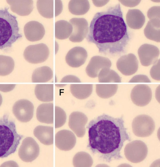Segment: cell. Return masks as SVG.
<instances>
[{
    "label": "cell",
    "mask_w": 160,
    "mask_h": 167,
    "mask_svg": "<svg viewBox=\"0 0 160 167\" xmlns=\"http://www.w3.org/2000/svg\"><path fill=\"white\" fill-rule=\"evenodd\" d=\"M138 52L141 64L146 67L154 64L158 60L160 53L157 47L148 44L141 45Z\"/></svg>",
    "instance_id": "cell-13"
},
{
    "label": "cell",
    "mask_w": 160,
    "mask_h": 167,
    "mask_svg": "<svg viewBox=\"0 0 160 167\" xmlns=\"http://www.w3.org/2000/svg\"><path fill=\"white\" fill-rule=\"evenodd\" d=\"M119 1L124 6L132 7L138 5L140 2L141 0H119Z\"/></svg>",
    "instance_id": "cell-39"
},
{
    "label": "cell",
    "mask_w": 160,
    "mask_h": 167,
    "mask_svg": "<svg viewBox=\"0 0 160 167\" xmlns=\"http://www.w3.org/2000/svg\"><path fill=\"white\" fill-rule=\"evenodd\" d=\"M38 0L37 2V9L40 15L43 17L51 18L54 14L55 16L62 12V6L60 0Z\"/></svg>",
    "instance_id": "cell-10"
},
{
    "label": "cell",
    "mask_w": 160,
    "mask_h": 167,
    "mask_svg": "<svg viewBox=\"0 0 160 167\" xmlns=\"http://www.w3.org/2000/svg\"><path fill=\"white\" fill-rule=\"evenodd\" d=\"M88 57L86 50L83 48L75 47L70 50L66 57V62L70 66L78 67L84 64Z\"/></svg>",
    "instance_id": "cell-18"
},
{
    "label": "cell",
    "mask_w": 160,
    "mask_h": 167,
    "mask_svg": "<svg viewBox=\"0 0 160 167\" xmlns=\"http://www.w3.org/2000/svg\"><path fill=\"white\" fill-rule=\"evenodd\" d=\"M112 65L111 61L107 58L95 56L92 57L86 68V72L90 77L94 78L98 77L102 68H110Z\"/></svg>",
    "instance_id": "cell-17"
},
{
    "label": "cell",
    "mask_w": 160,
    "mask_h": 167,
    "mask_svg": "<svg viewBox=\"0 0 160 167\" xmlns=\"http://www.w3.org/2000/svg\"><path fill=\"white\" fill-rule=\"evenodd\" d=\"M39 152V147L36 141L32 138L28 137L23 140L18 154L23 161L30 162L37 158Z\"/></svg>",
    "instance_id": "cell-8"
},
{
    "label": "cell",
    "mask_w": 160,
    "mask_h": 167,
    "mask_svg": "<svg viewBox=\"0 0 160 167\" xmlns=\"http://www.w3.org/2000/svg\"><path fill=\"white\" fill-rule=\"evenodd\" d=\"M34 107L32 103L26 99H21L16 101L12 107V112L19 121L26 123L32 118Z\"/></svg>",
    "instance_id": "cell-9"
},
{
    "label": "cell",
    "mask_w": 160,
    "mask_h": 167,
    "mask_svg": "<svg viewBox=\"0 0 160 167\" xmlns=\"http://www.w3.org/2000/svg\"><path fill=\"white\" fill-rule=\"evenodd\" d=\"M150 74L154 79L160 80V59H158L152 67L150 72Z\"/></svg>",
    "instance_id": "cell-35"
},
{
    "label": "cell",
    "mask_w": 160,
    "mask_h": 167,
    "mask_svg": "<svg viewBox=\"0 0 160 167\" xmlns=\"http://www.w3.org/2000/svg\"><path fill=\"white\" fill-rule=\"evenodd\" d=\"M37 120L40 122L47 124L53 123V104L43 103L38 107L36 112Z\"/></svg>",
    "instance_id": "cell-23"
},
{
    "label": "cell",
    "mask_w": 160,
    "mask_h": 167,
    "mask_svg": "<svg viewBox=\"0 0 160 167\" xmlns=\"http://www.w3.org/2000/svg\"><path fill=\"white\" fill-rule=\"evenodd\" d=\"M55 128L62 126L65 123L67 116L64 110L57 106H55Z\"/></svg>",
    "instance_id": "cell-34"
},
{
    "label": "cell",
    "mask_w": 160,
    "mask_h": 167,
    "mask_svg": "<svg viewBox=\"0 0 160 167\" xmlns=\"http://www.w3.org/2000/svg\"><path fill=\"white\" fill-rule=\"evenodd\" d=\"M147 16L149 19L154 18L160 19V6H153L151 7L148 11Z\"/></svg>",
    "instance_id": "cell-36"
},
{
    "label": "cell",
    "mask_w": 160,
    "mask_h": 167,
    "mask_svg": "<svg viewBox=\"0 0 160 167\" xmlns=\"http://www.w3.org/2000/svg\"><path fill=\"white\" fill-rule=\"evenodd\" d=\"M35 94L40 101L43 102L52 101L53 100V85L37 84L35 89Z\"/></svg>",
    "instance_id": "cell-25"
},
{
    "label": "cell",
    "mask_w": 160,
    "mask_h": 167,
    "mask_svg": "<svg viewBox=\"0 0 160 167\" xmlns=\"http://www.w3.org/2000/svg\"><path fill=\"white\" fill-rule=\"evenodd\" d=\"M2 101V97L0 93V106L1 105Z\"/></svg>",
    "instance_id": "cell-42"
},
{
    "label": "cell",
    "mask_w": 160,
    "mask_h": 167,
    "mask_svg": "<svg viewBox=\"0 0 160 167\" xmlns=\"http://www.w3.org/2000/svg\"><path fill=\"white\" fill-rule=\"evenodd\" d=\"M14 67V62L11 57L0 55V76H5L10 74Z\"/></svg>",
    "instance_id": "cell-33"
},
{
    "label": "cell",
    "mask_w": 160,
    "mask_h": 167,
    "mask_svg": "<svg viewBox=\"0 0 160 167\" xmlns=\"http://www.w3.org/2000/svg\"><path fill=\"white\" fill-rule=\"evenodd\" d=\"M93 85L91 84H72L70 86L71 92L76 98L80 100L87 98L91 94Z\"/></svg>",
    "instance_id": "cell-26"
},
{
    "label": "cell",
    "mask_w": 160,
    "mask_h": 167,
    "mask_svg": "<svg viewBox=\"0 0 160 167\" xmlns=\"http://www.w3.org/2000/svg\"><path fill=\"white\" fill-rule=\"evenodd\" d=\"M90 7L89 2L87 0H71L68 5L70 12L76 15L85 14L88 11Z\"/></svg>",
    "instance_id": "cell-29"
},
{
    "label": "cell",
    "mask_w": 160,
    "mask_h": 167,
    "mask_svg": "<svg viewBox=\"0 0 160 167\" xmlns=\"http://www.w3.org/2000/svg\"><path fill=\"white\" fill-rule=\"evenodd\" d=\"M50 51L45 44L40 43L30 45L25 49L23 56L28 62L37 64L45 61L48 58Z\"/></svg>",
    "instance_id": "cell-7"
},
{
    "label": "cell",
    "mask_w": 160,
    "mask_h": 167,
    "mask_svg": "<svg viewBox=\"0 0 160 167\" xmlns=\"http://www.w3.org/2000/svg\"><path fill=\"white\" fill-rule=\"evenodd\" d=\"M76 142V137L70 131L62 130L58 132L55 135V146L61 150H71L74 147Z\"/></svg>",
    "instance_id": "cell-16"
},
{
    "label": "cell",
    "mask_w": 160,
    "mask_h": 167,
    "mask_svg": "<svg viewBox=\"0 0 160 167\" xmlns=\"http://www.w3.org/2000/svg\"><path fill=\"white\" fill-rule=\"evenodd\" d=\"M116 66L118 70L122 74L130 76L137 71L138 63L136 56L130 53L119 58L117 62Z\"/></svg>",
    "instance_id": "cell-14"
},
{
    "label": "cell",
    "mask_w": 160,
    "mask_h": 167,
    "mask_svg": "<svg viewBox=\"0 0 160 167\" xmlns=\"http://www.w3.org/2000/svg\"><path fill=\"white\" fill-rule=\"evenodd\" d=\"M94 5L98 7H101L105 5L109 1H96L93 0Z\"/></svg>",
    "instance_id": "cell-41"
},
{
    "label": "cell",
    "mask_w": 160,
    "mask_h": 167,
    "mask_svg": "<svg viewBox=\"0 0 160 167\" xmlns=\"http://www.w3.org/2000/svg\"><path fill=\"white\" fill-rule=\"evenodd\" d=\"M34 136L42 144L50 145L53 143V128L52 127L39 125L34 130Z\"/></svg>",
    "instance_id": "cell-22"
},
{
    "label": "cell",
    "mask_w": 160,
    "mask_h": 167,
    "mask_svg": "<svg viewBox=\"0 0 160 167\" xmlns=\"http://www.w3.org/2000/svg\"><path fill=\"white\" fill-rule=\"evenodd\" d=\"M75 82L80 83L81 81L79 78L75 76L69 75L65 76L62 79L60 83Z\"/></svg>",
    "instance_id": "cell-38"
},
{
    "label": "cell",
    "mask_w": 160,
    "mask_h": 167,
    "mask_svg": "<svg viewBox=\"0 0 160 167\" xmlns=\"http://www.w3.org/2000/svg\"><path fill=\"white\" fill-rule=\"evenodd\" d=\"M132 126L134 134L140 137L150 136L154 132L155 128L153 119L146 114L139 115L135 117L132 121Z\"/></svg>",
    "instance_id": "cell-5"
},
{
    "label": "cell",
    "mask_w": 160,
    "mask_h": 167,
    "mask_svg": "<svg viewBox=\"0 0 160 167\" xmlns=\"http://www.w3.org/2000/svg\"><path fill=\"white\" fill-rule=\"evenodd\" d=\"M93 163V160L90 155L85 152L77 153L73 159V165L76 167H90Z\"/></svg>",
    "instance_id": "cell-32"
},
{
    "label": "cell",
    "mask_w": 160,
    "mask_h": 167,
    "mask_svg": "<svg viewBox=\"0 0 160 167\" xmlns=\"http://www.w3.org/2000/svg\"><path fill=\"white\" fill-rule=\"evenodd\" d=\"M88 129V147L102 160L110 162L122 158L120 151L126 141H131L123 117L114 118L105 114L91 120Z\"/></svg>",
    "instance_id": "cell-2"
},
{
    "label": "cell",
    "mask_w": 160,
    "mask_h": 167,
    "mask_svg": "<svg viewBox=\"0 0 160 167\" xmlns=\"http://www.w3.org/2000/svg\"><path fill=\"white\" fill-rule=\"evenodd\" d=\"M24 32L28 40L34 42L42 39L45 34V30L41 23L36 21H31L24 26Z\"/></svg>",
    "instance_id": "cell-19"
},
{
    "label": "cell",
    "mask_w": 160,
    "mask_h": 167,
    "mask_svg": "<svg viewBox=\"0 0 160 167\" xmlns=\"http://www.w3.org/2000/svg\"><path fill=\"white\" fill-rule=\"evenodd\" d=\"M23 136L17 132L14 121L4 114L0 118V158H4L14 153Z\"/></svg>",
    "instance_id": "cell-3"
},
{
    "label": "cell",
    "mask_w": 160,
    "mask_h": 167,
    "mask_svg": "<svg viewBox=\"0 0 160 167\" xmlns=\"http://www.w3.org/2000/svg\"><path fill=\"white\" fill-rule=\"evenodd\" d=\"M72 31L69 38L73 42H80L87 36L89 28L87 21L83 18H73L69 20Z\"/></svg>",
    "instance_id": "cell-12"
},
{
    "label": "cell",
    "mask_w": 160,
    "mask_h": 167,
    "mask_svg": "<svg viewBox=\"0 0 160 167\" xmlns=\"http://www.w3.org/2000/svg\"><path fill=\"white\" fill-rule=\"evenodd\" d=\"M126 159L133 163L143 161L147 157L148 149L144 142L140 140H135L127 144L124 149Z\"/></svg>",
    "instance_id": "cell-6"
},
{
    "label": "cell",
    "mask_w": 160,
    "mask_h": 167,
    "mask_svg": "<svg viewBox=\"0 0 160 167\" xmlns=\"http://www.w3.org/2000/svg\"><path fill=\"white\" fill-rule=\"evenodd\" d=\"M126 21L129 27L133 29H139L144 25L145 17L139 10L129 9L126 15Z\"/></svg>",
    "instance_id": "cell-21"
},
{
    "label": "cell",
    "mask_w": 160,
    "mask_h": 167,
    "mask_svg": "<svg viewBox=\"0 0 160 167\" xmlns=\"http://www.w3.org/2000/svg\"><path fill=\"white\" fill-rule=\"evenodd\" d=\"M8 9H0V50L11 48L22 36L17 17L9 13Z\"/></svg>",
    "instance_id": "cell-4"
},
{
    "label": "cell",
    "mask_w": 160,
    "mask_h": 167,
    "mask_svg": "<svg viewBox=\"0 0 160 167\" xmlns=\"http://www.w3.org/2000/svg\"><path fill=\"white\" fill-rule=\"evenodd\" d=\"M88 121V118L84 113L73 112L69 116L68 125L78 137H82L85 133V125Z\"/></svg>",
    "instance_id": "cell-15"
},
{
    "label": "cell",
    "mask_w": 160,
    "mask_h": 167,
    "mask_svg": "<svg viewBox=\"0 0 160 167\" xmlns=\"http://www.w3.org/2000/svg\"><path fill=\"white\" fill-rule=\"evenodd\" d=\"M55 37L59 39L68 38L72 31L71 24L65 20H61L55 22Z\"/></svg>",
    "instance_id": "cell-28"
},
{
    "label": "cell",
    "mask_w": 160,
    "mask_h": 167,
    "mask_svg": "<svg viewBox=\"0 0 160 167\" xmlns=\"http://www.w3.org/2000/svg\"><path fill=\"white\" fill-rule=\"evenodd\" d=\"M131 98L133 103L137 106H144L151 101L152 98L151 90L146 85H137L132 90Z\"/></svg>",
    "instance_id": "cell-11"
},
{
    "label": "cell",
    "mask_w": 160,
    "mask_h": 167,
    "mask_svg": "<svg viewBox=\"0 0 160 167\" xmlns=\"http://www.w3.org/2000/svg\"><path fill=\"white\" fill-rule=\"evenodd\" d=\"M118 89L117 84L96 85V92L99 97L107 99L114 95Z\"/></svg>",
    "instance_id": "cell-31"
},
{
    "label": "cell",
    "mask_w": 160,
    "mask_h": 167,
    "mask_svg": "<svg viewBox=\"0 0 160 167\" xmlns=\"http://www.w3.org/2000/svg\"><path fill=\"white\" fill-rule=\"evenodd\" d=\"M53 76L51 69L47 66L38 67L33 71L32 80L34 83L46 82L51 80Z\"/></svg>",
    "instance_id": "cell-27"
},
{
    "label": "cell",
    "mask_w": 160,
    "mask_h": 167,
    "mask_svg": "<svg viewBox=\"0 0 160 167\" xmlns=\"http://www.w3.org/2000/svg\"><path fill=\"white\" fill-rule=\"evenodd\" d=\"M10 6L11 10L21 16L29 15L33 8L32 0H6Z\"/></svg>",
    "instance_id": "cell-20"
},
{
    "label": "cell",
    "mask_w": 160,
    "mask_h": 167,
    "mask_svg": "<svg viewBox=\"0 0 160 167\" xmlns=\"http://www.w3.org/2000/svg\"><path fill=\"white\" fill-rule=\"evenodd\" d=\"M145 36L148 39L159 42L160 41V19H149L144 30Z\"/></svg>",
    "instance_id": "cell-24"
},
{
    "label": "cell",
    "mask_w": 160,
    "mask_h": 167,
    "mask_svg": "<svg viewBox=\"0 0 160 167\" xmlns=\"http://www.w3.org/2000/svg\"><path fill=\"white\" fill-rule=\"evenodd\" d=\"M129 83L151 82L150 80L146 75H138L134 76L129 81Z\"/></svg>",
    "instance_id": "cell-37"
},
{
    "label": "cell",
    "mask_w": 160,
    "mask_h": 167,
    "mask_svg": "<svg viewBox=\"0 0 160 167\" xmlns=\"http://www.w3.org/2000/svg\"><path fill=\"white\" fill-rule=\"evenodd\" d=\"M98 77L99 82H121V78L118 74L110 68L105 67L102 69Z\"/></svg>",
    "instance_id": "cell-30"
},
{
    "label": "cell",
    "mask_w": 160,
    "mask_h": 167,
    "mask_svg": "<svg viewBox=\"0 0 160 167\" xmlns=\"http://www.w3.org/2000/svg\"><path fill=\"white\" fill-rule=\"evenodd\" d=\"M15 84H0V90L3 92H7L11 91L15 87Z\"/></svg>",
    "instance_id": "cell-40"
},
{
    "label": "cell",
    "mask_w": 160,
    "mask_h": 167,
    "mask_svg": "<svg viewBox=\"0 0 160 167\" xmlns=\"http://www.w3.org/2000/svg\"><path fill=\"white\" fill-rule=\"evenodd\" d=\"M86 39L104 55L116 56L126 52L131 38L119 3L95 14Z\"/></svg>",
    "instance_id": "cell-1"
}]
</instances>
